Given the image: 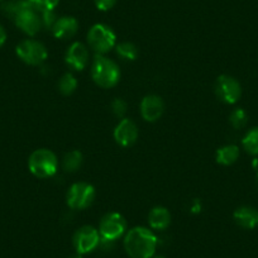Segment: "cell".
<instances>
[{
	"label": "cell",
	"instance_id": "cell-1",
	"mask_svg": "<svg viewBox=\"0 0 258 258\" xmlns=\"http://www.w3.org/2000/svg\"><path fill=\"white\" fill-rule=\"evenodd\" d=\"M157 237L145 227L132 228L124 238V248L132 258H152L157 248Z\"/></svg>",
	"mask_w": 258,
	"mask_h": 258
},
{
	"label": "cell",
	"instance_id": "cell-2",
	"mask_svg": "<svg viewBox=\"0 0 258 258\" xmlns=\"http://www.w3.org/2000/svg\"><path fill=\"white\" fill-rule=\"evenodd\" d=\"M91 78L94 83L103 89H110L119 83V66L104 54H96L91 66Z\"/></svg>",
	"mask_w": 258,
	"mask_h": 258
},
{
	"label": "cell",
	"instance_id": "cell-3",
	"mask_svg": "<svg viewBox=\"0 0 258 258\" xmlns=\"http://www.w3.org/2000/svg\"><path fill=\"white\" fill-rule=\"evenodd\" d=\"M29 171L38 178L52 177L58 168V160L52 151L41 148L29 156Z\"/></svg>",
	"mask_w": 258,
	"mask_h": 258
},
{
	"label": "cell",
	"instance_id": "cell-4",
	"mask_svg": "<svg viewBox=\"0 0 258 258\" xmlns=\"http://www.w3.org/2000/svg\"><path fill=\"white\" fill-rule=\"evenodd\" d=\"M88 43L96 54H104L115 47L116 36L106 24H94L88 33Z\"/></svg>",
	"mask_w": 258,
	"mask_h": 258
},
{
	"label": "cell",
	"instance_id": "cell-5",
	"mask_svg": "<svg viewBox=\"0 0 258 258\" xmlns=\"http://www.w3.org/2000/svg\"><path fill=\"white\" fill-rule=\"evenodd\" d=\"M126 230V220L119 213H108L100 220L99 234L104 242H115Z\"/></svg>",
	"mask_w": 258,
	"mask_h": 258
},
{
	"label": "cell",
	"instance_id": "cell-6",
	"mask_svg": "<svg viewBox=\"0 0 258 258\" xmlns=\"http://www.w3.org/2000/svg\"><path fill=\"white\" fill-rule=\"evenodd\" d=\"M95 199V188L88 182H76L71 185L66 195L68 205L73 210H84L90 207Z\"/></svg>",
	"mask_w": 258,
	"mask_h": 258
},
{
	"label": "cell",
	"instance_id": "cell-7",
	"mask_svg": "<svg viewBox=\"0 0 258 258\" xmlns=\"http://www.w3.org/2000/svg\"><path fill=\"white\" fill-rule=\"evenodd\" d=\"M17 54L27 64L38 66L47 58V49L43 43L34 39H26L17 46Z\"/></svg>",
	"mask_w": 258,
	"mask_h": 258
},
{
	"label": "cell",
	"instance_id": "cell-8",
	"mask_svg": "<svg viewBox=\"0 0 258 258\" xmlns=\"http://www.w3.org/2000/svg\"><path fill=\"white\" fill-rule=\"evenodd\" d=\"M13 21L16 22L17 27L22 32L28 34V36H34L43 27L41 18V12L34 8L31 3H28V6L26 8L22 9Z\"/></svg>",
	"mask_w": 258,
	"mask_h": 258
},
{
	"label": "cell",
	"instance_id": "cell-9",
	"mask_svg": "<svg viewBox=\"0 0 258 258\" xmlns=\"http://www.w3.org/2000/svg\"><path fill=\"white\" fill-rule=\"evenodd\" d=\"M215 94L225 104H235L242 95V86L237 79L229 75H222L215 83Z\"/></svg>",
	"mask_w": 258,
	"mask_h": 258
},
{
	"label": "cell",
	"instance_id": "cell-10",
	"mask_svg": "<svg viewBox=\"0 0 258 258\" xmlns=\"http://www.w3.org/2000/svg\"><path fill=\"white\" fill-rule=\"evenodd\" d=\"M74 247L79 254H85L91 252L100 244V234L99 230L91 225H84L74 234Z\"/></svg>",
	"mask_w": 258,
	"mask_h": 258
},
{
	"label": "cell",
	"instance_id": "cell-11",
	"mask_svg": "<svg viewBox=\"0 0 258 258\" xmlns=\"http://www.w3.org/2000/svg\"><path fill=\"white\" fill-rule=\"evenodd\" d=\"M138 126L132 119L123 118L114 129V140L121 147H131L138 140Z\"/></svg>",
	"mask_w": 258,
	"mask_h": 258
},
{
	"label": "cell",
	"instance_id": "cell-12",
	"mask_svg": "<svg viewBox=\"0 0 258 258\" xmlns=\"http://www.w3.org/2000/svg\"><path fill=\"white\" fill-rule=\"evenodd\" d=\"M89 58H90V54H89L88 47L81 42H75L71 44L64 56L66 63L76 71H83L88 66Z\"/></svg>",
	"mask_w": 258,
	"mask_h": 258
},
{
	"label": "cell",
	"instance_id": "cell-13",
	"mask_svg": "<svg viewBox=\"0 0 258 258\" xmlns=\"http://www.w3.org/2000/svg\"><path fill=\"white\" fill-rule=\"evenodd\" d=\"M165 104L158 95H147L141 101V115L146 121H156L162 116Z\"/></svg>",
	"mask_w": 258,
	"mask_h": 258
},
{
	"label": "cell",
	"instance_id": "cell-14",
	"mask_svg": "<svg viewBox=\"0 0 258 258\" xmlns=\"http://www.w3.org/2000/svg\"><path fill=\"white\" fill-rule=\"evenodd\" d=\"M79 29V23L74 17H61L54 22L52 33L58 39L73 38Z\"/></svg>",
	"mask_w": 258,
	"mask_h": 258
},
{
	"label": "cell",
	"instance_id": "cell-15",
	"mask_svg": "<svg viewBox=\"0 0 258 258\" xmlns=\"http://www.w3.org/2000/svg\"><path fill=\"white\" fill-rule=\"evenodd\" d=\"M235 223L244 229H254L258 227V210L253 207H240L233 214Z\"/></svg>",
	"mask_w": 258,
	"mask_h": 258
},
{
	"label": "cell",
	"instance_id": "cell-16",
	"mask_svg": "<svg viewBox=\"0 0 258 258\" xmlns=\"http://www.w3.org/2000/svg\"><path fill=\"white\" fill-rule=\"evenodd\" d=\"M148 223L151 228L156 230L167 229L171 224V214L166 208L156 207L148 214Z\"/></svg>",
	"mask_w": 258,
	"mask_h": 258
},
{
	"label": "cell",
	"instance_id": "cell-17",
	"mask_svg": "<svg viewBox=\"0 0 258 258\" xmlns=\"http://www.w3.org/2000/svg\"><path fill=\"white\" fill-rule=\"evenodd\" d=\"M239 157V148L235 145H227L217 151V162L223 166H230Z\"/></svg>",
	"mask_w": 258,
	"mask_h": 258
},
{
	"label": "cell",
	"instance_id": "cell-18",
	"mask_svg": "<svg viewBox=\"0 0 258 258\" xmlns=\"http://www.w3.org/2000/svg\"><path fill=\"white\" fill-rule=\"evenodd\" d=\"M83 165V155L79 151H70L62 160V167L66 172H76Z\"/></svg>",
	"mask_w": 258,
	"mask_h": 258
},
{
	"label": "cell",
	"instance_id": "cell-19",
	"mask_svg": "<svg viewBox=\"0 0 258 258\" xmlns=\"http://www.w3.org/2000/svg\"><path fill=\"white\" fill-rule=\"evenodd\" d=\"M242 145L245 152L253 156H258V126L248 131L247 135L243 137Z\"/></svg>",
	"mask_w": 258,
	"mask_h": 258
},
{
	"label": "cell",
	"instance_id": "cell-20",
	"mask_svg": "<svg viewBox=\"0 0 258 258\" xmlns=\"http://www.w3.org/2000/svg\"><path fill=\"white\" fill-rule=\"evenodd\" d=\"M115 48L118 56H120L123 59H126V61H135L140 53L137 46L131 43V42H121V43L116 44Z\"/></svg>",
	"mask_w": 258,
	"mask_h": 258
},
{
	"label": "cell",
	"instance_id": "cell-21",
	"mask_svg": "<svg viewBox=\"0 0 258 258\" xmlns=\"http://www.w3.org/2000/svg\"><path fill=\"white\" fill-rule=\"evenodd\" d=\"M28 0H9V2H6L2 6V11H3V13L7 17H9L11 19H14L22 9L28 6Z\"/></svg>",
	"mask_w": 258,
	"mask_h": 258
},
{
	"label": "cell",
	"instance_id": "cell-22",
	"mask_svg": "<svg viewBox=\"0 0 258 258\" xmlns=\"http://www.w3.org/2000/svg\"><path fill=\"white\" fill-rule=\"evenodd\" d=\"M76 88H78V80H76V78L73 74H64V75L59 79L58 90L61 91V94H63V95H71V94L76 90Z\"/></svg>",
	"mask_w": 258,
	"mask_h": 258
},
{
	"label": "cell",
	"instance_id": "cell-23",
	"mask_svg": "<svg viewBox=\"0 0 258 258\" xmlns=\"http://www.w3.org/2000/svg\"><path fill=\"white\" fill-rule=\"evenodd\" d=\"M229 121L234 129L244 128L245 124H247V121H248L247 113H245L242 108L234 109V110L232 111V114H230Z\"/></svg>",
	"mask_w": 258,
	"mask_h": 258
},
{
	"label": "cell",
	"instance_id": "cell-24",
	"mask_svg": "<svg viewBox=\"0 0 258 258\" xmlns=\"http://www.w3.org/2000/svg\"><path fill=\"white\" fill-rule=\"evenodd\" d=\"M28 2L38 11H53L59 0H28Z\"/></svg>",
	"mask_w": 258,
	"mask_h": 258
},
{
	"label": "cell",
	"instance_id": "cell-25",
	"mask_svg": "<svg viewBox=\"0 0 258 258\" xmlns=\"http://www.w3.org/2000/svg\"><path fill=\"white\" fill-rule=\"evenodd\" d=\"M126 109H128V105H126L125 101L123 99H115V100L111 103V111L115 116L118 118H123L126 113Z\"/></svg>",
	"mask_w": 258,
	"mask_h": 258
},
{
	"label": "cell",
	"instance_id": "cell-26",
	"mask_svg": "<svg viewBox=\"0 0 258 258\" xmlns=\"http://www.w3.org/2000/svg\"><path fill=\"white\" fill-rule=\"evenodd\" d=\"M95 7L101 12H108L115 6L116 0H94Z\"/></svg>",
	"mask_w": 258,
	"mask_h": 258
},
{
	"label": "cell",
	"instance_id": "cell-27",
	"mask_svg": "<svg viewBox=\"0 0 258 258\" xmlns=\"http://www.w3.org/2000/svg\"><path fill=\"white\" fill-rule=\"evenodd\" d=\"M7 41V33H6V29L3 28V26L0 24V47L3 46Z\"/></svg>",
	"mask_w": 258,
	"mask_h": 258
},
{
	"label": "cell",
	"instance_id": "cell-28",
	"mask_svg": "<svg viewBox=\"0 0 258 258\" xmlns=\"http://www.w3.org/2000/svg\"><path fill=\"white\" fill-rule=\"evenodd\" d=\"M69 258H83V257H81V254H79V253H78V254H74V255H71V257H69Z\"/></svg>",
	"mask_w": 258,
	"mask_h": 258
},
{
	"label": "cell",
	"instance_id": "cell-29",
	"mask_svg": "<svg viewBox=\"0 0 258 258\" xmlns=\"http://www.w3.org/2000/svg\"><path fill=\"white\" fill-rule=\"evenodd\" d=\"M255 186H257L258 188V173H257V177H255Z\"/></svg>",
	"mask_w": 258,
	"mask_h": 258
},
{
	"label": "cell",
	"instance_id": "cell-30",
	"mask_svg": "<svg viewBox=\"0 0 258 258\" xmlns=\"http://www.w3.org/2000/svg\"><path fill=\"white\" fill-rule=\"evenodd\" d=\"M156 258H165V257H162V255H157V257Z\"/></svg>",
	"mask_w": 258,
	"mask_h": 258
}]
</instances>
